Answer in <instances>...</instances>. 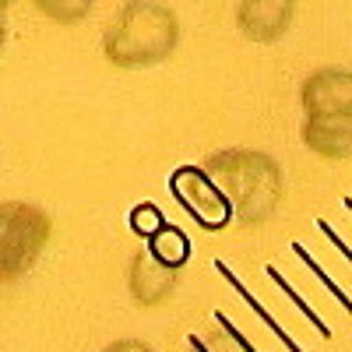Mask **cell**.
I'll return each instance as SVG.
<instances>
[{"label": "cell", "instance_id": "16", "mask_svg": "<svg viewBox=\"0 0 352 352\" xmlns=\"http://www.w3.org/2000/svg\"><path fill=\"white\" fill-rule=\"evenodd\" d=\"M317 229L324 232V236L331 240V247H335V250H338V254H342L349 264H352V250H349V243H345V240L338 236V232H335V226H331V222H324V219H317Z\"/></svg>", "mask_w": 352, "mask_h": 352}, {"label": "cell", "instance_id": "8", "mask_svg": "<svg viewBox=\"0 0 352 352\" xmlns=\"http://www.w3.org/2000/svg\"><path fill=\"white\" fill-rule=\"evenodd\" d=\"M303 144L320 159L352 155V116H307L300 127Z\"/></svg>", "mask_w": 352, "mask_h": 352}, {"label": "cell", "instance_id": "19", "mask_svg": "<svg viewBox=\"0 0 352 352\" xmlns=\"http://www.w3.org/2000/svg\"><path fill=\"white\" fill-rule=\"evenodd\" d=\"M4 11H8V4L0 0V50H4V36H8V25H4Z\"/></svg>", "mask_w": 352, "mask_h": 352}, {"label": "cell", "instance_id": "17", "mask_svg": "<svg viewBox=\"0 0 352 352\" xmlns=\"http://www.w3.org/2000/svg\"><path fill=\"white\" fill-rule=\"evenodd\" d=\"M102 352H155V349L148 342H141V338H120V342L106 345Z\"/></svg>", "mask_w": 352, "mask_h": 352}, {"label": "cell", "instance_id": "6", "mask_svg": "<svg viewBox=\"0 0 352 352\" xmlns=\"http://www.w3.org/2000/svg\"><path fill=\"white\" fill-rule=\"evenodd\" d=\"M296 4L289 0H240L236 4V25L250 43H275L289 32Z\"/></svg>", "mask_w": 352, "mask_h": 352}, {"label": "cell", "instance_id": "1", "mask_svg": "<svg viewBox=\"0 0 352 352\" xmlns=\"http://www.w3.org/2000/svg\"><path fill=\"white\" fill-rule=\"evenodd\" d=\"M243 226H264L285 197L282 162L261 148H222L201 162Z\"/></svg>", "mask_w": 352, "mask_h": 352}, {"label": "cell", "instance_id": "13", "mask_svg": "<svg viewBox=\"0 0 352 352\" xmlns=\"http://www.w3.org/2000/svg\"><path fill=\"white\" fill-rule=\"evenodd\" d=\"M36 8L53 21L71 25V21H81V18L92 14V0H39Z\"/></svg>", "mask_w": 352, "mask_h": 352}, {"label": "cell", "instance_id": "9", "mask_svg": "<svg viewBox=\"0 0 352 352\" xmlns=\"http://www.w3.org/2000/svg\"><path fill=\"white\" fill-rule=\"evenodd\" d=\"M144 250H148L159 264H166V268L180 272L184 264H187V257H190V240H187V232L180 226L166 222L155 236L148 240V247H144Z\"/></svg>", "mask_w": 352, "mask_h": 352}, {"label": "cell", "instance_id": "15", "mask_svg": "<svg viewBox=\"0 0 352 352\" xmlns=\"http://www.w3.org/2000/svg\"><path fill=\"white\" fill-rule=\"evenodd\" d=\"M215 324H219V331H222V335H226V338H229L232 345H236L240 352H257V349H254V345L247 342V335H243V331H240L236 324H232V320H229V317H226L222 310H215Z\"/></svg>", "mask_w": 352, "mask_h": 352}, {"label": "cell", "instance_id": "20", "mask_svg": "<svg viewBox=\"0 0 352 352\" xmlns=\"http://www.w3.org/2000/svg\"><path fill=\"white\" fill-rule=\"evenodd\" d=\"M345 208H349V212H352V197H345Z\"/></svg>", "mask_w": 352, "mask_h": 352}, {"label": "cell", "instance_id": "11", "mask_svg": "<svg viewBox=\"0 0 352 352\" xmlns=\"http://www.w3.org/2000/svg\"><path fill=\"white\" fill-rule=\"evenodd\" d=\"M127 222H131V229H134V236L152 240L169 219L159 212V204H155V201H141V204H134V208H131V219H127Z\"/></svg>", "mask_w": 352, "mask_h": 352}, {"label": "cell", "instance_id": "2", "mask_svg": "<svg viewBox=\"0 0 352 352\" xmlns=\"http://www.w3.org/2000/svg\"><path fill=\"white\" fill-rule=\"evenodd\" d=\"M176 46H180L176 11L166 4H152V0H131L106 28L102 56L116 71H138L169 60Z\"/></svg>", "mask_w": 352, "mask_h": 352}, {"label": "cell", "instance_id": "5", "mask_svg": "<svg viewBox=\"0 0 352 352\" xmlns=\"http://www.w3.org/2000/svg\"><path fill=\"white\" fill-rule=\"evenodd\" d=\"M300 106L307 116H352V71L317 67L300 85Z\"/></svg>", "mask_w": 352, "mask_h": 352}, {"label": "cell", "instance_id": "4", "mask_svg": "<svg viewBox=\"0 0 352 352\" xmlns=\"http://www.w3.org/2000/svg\"><path fill=\"white\" fill-rule=\"evenodd\" d=\"M169 190L173 197L180 201V208L208 232H219L229 226L232 219V208L229 201L222 197V190L204 176L201 166H176L173 176H169Z\"/></svg>", "mask_w": 352, "mask_h": 352}, {"label": "cell", "instance_id": "10", "mask_svg": "<svg viewBox=\"0 0 352 352\" xmlns=\"http://www.w3.org/2000/svg\"><path fill=\"white\" fill-rule=\"evenodd\" d=\"M215 268H219V275H222V278H226V282H229L232 289H236V296H243V303H247V307H250V310H254V314H257L261 320H264V324H268V331H272L275 338H282V345H285L289 352H303V349H300L296 342L289 338V331H285V328L278 324V320H275V317H272L268 310H264V307H261V303L254 300V292H250V289H247V285H243V282H240L236 275H232V268H226V261H215Z\"/></svg>", "mask_w": 352, "mask_h": 352}, {"label": "cell", "instance_id": "7", "mask_svg": "<svg viewBox=\"0 0 352 352\" xmlns=\"http://www.w3.org/2000/svg\"><path fill=\"white\" fill-rule=\"evenodd\" d=\"M176 278H180V272L159 264L148 250H138L131 257L127 285H131V296H134L138 307H159V303H166L173 296V289H176Z\"/></svg>", "mask_w": 352, "mask_h": 352}, {"label": "cell", "instance_id": "3", "mask_svg": "<svg viewBox=\"0 0 352 352\" xmlns=\"http://www.w3.org/2000/svg\"><path fill=\"white\" fill-rule=\"evenodd\" d=\"M53 236V219L28 201H0V285H11L39 261Z\"/></svg>", "mask_w": 352, "mask_h": 352}, {"label": "cell", "instance_id": "12", "mask_svg": "<svg viewBox=\"0 0 352 352\" xmlns=\"http://www.w3.org/2000/svg\"><path fill=\"white\" fill-rule=\"evenodd\" d=\"M264 272H268V278H272V282H275V285L282 289V296H289V303L296 307V310H300V314H303V317L310 320V324L317 328V335H320V338H331V328H328L324 320L317 317V310H314V307H310V303H307V300L300 296V292H296V289H292V285H289V282L282 278V272H278V268H272V264H268V268H264Z\"/></svg>", "mask_w": 352, "mask_h": 352}, {"label": "cell", "instance_id": "14", "mask_svg": "<svg viewBox=\"0 0 352 352\" xmlns=\"http://www.w3.org/2000/svg\"><path fill=\"white\" fill-rule=\"evenodd\" d=\"M292 254H296V257H300V261L307 264V268H310V272L317 275V282L324 285V289L331 292V296H335V300L342 303V310H345V314H352V300L345 296V289H342V285H338V282H335V278H331V275H328V272H324V268H320V264H317V261L310 257V250H307L303 243H292Z\"/></svg>", "mask_w": 352, "mask_h": 352}, {"label": "cell", "instance_id": "18", "mask_svg": "<svg viewBox=\"0 0 352 352\" xmlns=\"http://www.w3.org/2000/svg\"><path fill=\"white\" fill-rule=\"evenodd\" d=\"M187 352H215L208 342H204V338H197V335H190L187 338Z\"/></svg>", "mask_w": 352, "mask_h": 352}]
</instances>
